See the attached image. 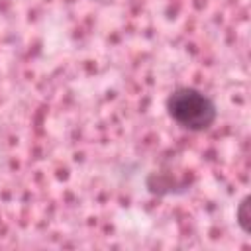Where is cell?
<instances>
[{
    "instance_id": "cell-1",
    "label": "cell",
    "mask_w": 251,
    "mask_h": 251,
    "mask_svg": "<svg viewBox=\"0 0 251 251\" xmlns=\"http://www.w3.org/2000/svg\"><path fill=\"white\" fill-rule=\"evenodd\" d=\"M167 112L176 126L188 131H204L218 118L212 98L192 86L175 88L167 98Z\"/></svg>"
},
{
    "instance_id": "cell-2",
    "label": "cell",
    "mask_w": 251,
    "mask_h": 251,
    "mask_svg": "<svg viewBox=\"0 0 251 251\" xmlns=\"http://www.w3.org/2000/svg\"><path fill=\"white\" fill-rule=\"evenodd\" d=\"M235 222L239 226V229L249 235L251 233V214H249V196H245L239 204H237V210H235Z\"/></svg>"
}]
</instances>
